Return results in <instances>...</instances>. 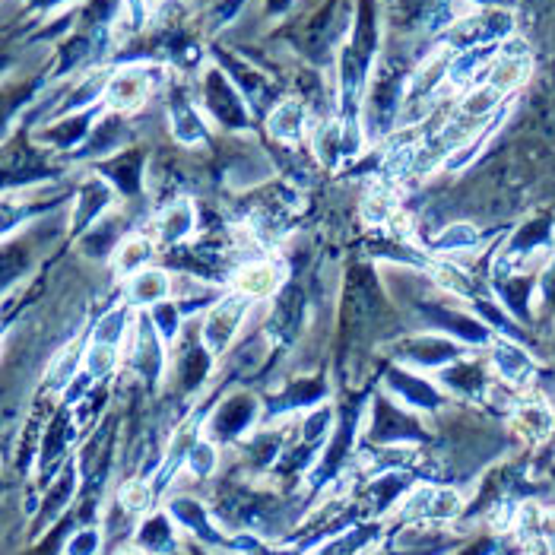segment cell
<instances>
[{
	"label": "cell",
	"mask_w": 555,
	"mask_h": 555,
	"mask_svg": "<svg viewBox=\"0 0 555 555\" xmlns=\"http://www.w3.org/2000/svg\"><path fill=\"white\" fill-rule=\"evenodd\" d=\"M387 353H391V359L397 365L416 368V372H425V375H438L441 368H448L457 359H464L470 349L464 343L444 337V333L419 330V333H406V337H397L391 346H387Z\"/></svg>",
	"instance_id": "obj_1"
},
{
	"label": "cell",
	"mask_w": 555,
	"mask_h": 555,
	"mask_svg": "<svg viewBox=\"0 0 555 555\" xmlns=\"http://www.w3.org/2000/svg\"><path fill=\"white\" fill-rule=\"evenodd\" d=\"M254 302L245 299L242 292H222V299L216 305H210L207 311H203V321H200V340L203 346H207V353L213 359L226 356L229 349L238 343V337H242V327L248 324V314H251Z\"/></svg>",
	"instance_id": "obj_2"
},
{
	"label": "cell",
	"mask_w": 555,
	"mask_h": 555,
	"mask_svg": "<svg viewBox=\"0 0 555 555\" xmlns=\"http://www.w3.org/2000/svg\"><path fill=\"white\" fill-rule=\"evenodd\" d=\"M368 438L375 444H387V448H397V444H410L419 441L425 432L419 425V413L410 410V406H403L397 397L391 394H381L372 400V410H368Z\"/></svg>",
	"instance_id": "obj_3"
},
{
	"label": "cell",
	"mask_w": 555,
	"mask_h": 555,
	"mask_svg": "<svg viewBox=\"0 0 555 555\" xmlns=\"http://www.w3.org/2000/svg\"><path fill=\"white\" fill-rule=\"evenodd\" d=\"M508 429L527 448H540V444L555 438V403L540 387H533L508 410Z\"/></svg>",
	"instance_id": "obj_4"
},
{
	"label": "cell",
	"mask_w": 555,
	"mask_h": 555,
	"mask_svg": "<svg viewBox=\"0 0 555 555\" xmlns=\"http://www.w3.org/2000/svg\"><path fill=\"white\" fill-rule=\"evenodd\" d=\"M169 356L172 346L159 337L150 311H140L131 340H127V362H131V368L143 381L156 384L162 375H169Z\"/></svg>",
	"instance_id": "obj_5"
},
{
	"label": "cell",
	"mask_w": 555,
	"mask_h": 555,
	"mask_svg": "<svg viewBox=\"0 0 555 555\" xmlns=\"http://www.w3.org/2000/svg\"><path fill=\"white\" fill-rule=\"evenodd\" d=\"M489 365L498 384L514 387V391H533L536 387V365L533 353L514 337H495L489 343Z\"/></svg>",
	"instance_id": "obj_6"
},
{
	"label": "cell",
	"mask_w": 555,
	"mask_h": 555,
	"mask_svg": "<svg viewBox=\"0 0 555 555\" xmlns=\"http://www.w3.org/2000/svg\"><path fill=\"white\" fill-rule=\"evenodd\" d=\"M261 416V406H257V397L248 391H232L229 397H222V403L210 413L207 425H203V435L213 438L216 444L222 441H235L242 438L251 425Z\"/></svg>",
	"instance_id": "obj_7"
},
{
	"label": "cell",
	"mask_w": 555,
	"mask_h": 555,
	"mask_svg": "<svg viewBox=\"0 0 555 555\" xmlns=\"http://www.w3.org/2000/svg\"><path fill=\"white\" fill-rule=\"evenodd\" d=\"M435 381H438V387L444 394H454L460 400H489L492 387H495L489 356L476 359L470 353L464 359H457L454 365L441 368V372L435 375Z\"/></svg>",
	"instance_id": "obj_8"
},
{
	"label": "cell",
	"mask_w": 555,
	"mask_h": 555,
	"mask_svg": "<svg viewBox=\"0 0 555 555\" xmlns=\"http://www.w3.org/2000/svg\"><path fill=\"white\" fill-rule=\"evenodd\" d=\"M210 368H213V356L207 353V346H203L200 330H184L169 356V375L175 378L178 391L194 394L197 387L207 381Z\"/></svg>",
	"instance_id": "obj_9"
},
{
	"label": "cell",
	"mask_w": 555,
	"mask_h": 555,
	"mask_svg": "<svg viewBox=\"0 0 555 555\" xmlns=\"http://www.w3.org/2000/svg\"><path fill=\"white\" fill-rule=\"evenodd\" d=\"M384 391L416 413H432L444 403V391L438 387V381L425 378V372H416V368H406V365H394L384 375Z\"/></svg>",
	"instance_id": "obj_10"
},
{
	"label": "cell",
	"mask_w": 555,
	"mask_h": 555,
	"mask_svg": "<svg viewBox=\"0 0 555 555\" xmlns=\"http://www.w3.org/2000/svg\"><path fill=\"white\" fill-rule=\"evenodd\" d=\"M403 517H410L416 524H441L454 521L464 511V495L451 486H416L406 502L400 505Z\"/></svg>",
	"instance_id": "obj_11"
},
{
	"label": "cell",
	"mask_w": 555,
	"mask_h": 555,
	"mask_svg": "<svg viewBox=\"0 0 555 555\" xmlns=\"http://www.w3.org/2000/svg\"><path fill=\"white\" fill-rule=\"evenodd\" d=\"M283 283H286V267L276 261V257H254V261H245L235 267V276L229 286L235 292H242L251 302H267L286 289Z\"/></svg>",
	"instance_id": "obj_12"
},
{
	"label": "cell",
	"mask_w": 555,
	"mask_h": 555,
	"mask_svg": "<svg viewBox=\"0 0 555 555\" xmlns=\"http://www.w3.org/2000/svg\"><path fill=\"white\" fill-rule=\"evenodd\" d=\"M153 89V73L146 67H124L108 80L105 102L111 111H134L146 102Z\"/></svg>",
	"instance_id": "obj_13"
},
{
	"label": "cell",
	"mask_w": 555,
	"mask_h": 555,
	"mask_svg": "<svg viewBox=\"0 0 555 555\" xmlns=\"http://www.w3.org/2000/svg\"><path fill=\"white\" fill-rule=\"evenodd\" d=\"M175 276L162 267H146L134 273L131 280H124V302L131 308H156L159 302L172 299Z\"/></svg>",
	"instance_id": "obj_14"
},
{
	"label": "cell",
	"mask_w": 555,
	"mask_h": 555,
	"mask_svg": "<svg viewBox=\"0 0 555 555\" xmlns=\"http://www.w3.org/2000/svg\"><path fill=\"white\" fill-rule=\"evenodd\" d=\"M194 232H197V207L191 200H175L159 213L153 238L165 248H181L191 242Z\"/></svg>",
	"instance_id": "obj_15"
},
{
	"label": "cell",
	"mask_w": 555,
	"mask_h": 555,
	"mask_svg": "<svg viewBox=\"0 0 555 555\" xmlns=\"http://www.w3.org/2000/svg\"><path fill=\"white\" fill-rule=\"evenodd\" d=\"M156 238L146 232H127L124 242L118 245V251L111 254V267L121 276V280H131L134 273L150 267V261L156 257Z\"/></svg>",
	"instance_id": "obj_16"
},
{
	"label": "cell",
	"mask_w": 555,
	"mask_h": 555,
	"mask_svg": "<svg viewBox=\"0 0 555 555\" xmlns=\"http://www.w3.org/2000/svg\"><path fill=\"white\" fill-rule=\"evenodd\" d=\"M134 324H137V314L131 311V305L127 302L115 305L96 318V324H92V330H89V343H105V346L124 349L134 333Z\"/></svg>",
	"instance_id": "obj_17"
},
{
	"label": "cell",
	"mask_w": 555,
	"mask_h": 555,
	"mask_svg": "<svg viewBox=\"0 0 555 555\" xmlns=\"http://www.w3.org/2000/svg\"><path fill=\"white\" fill-rule=\"evenodd\" d=\"M108 200H111V191H108V184L99 181V178H89L86 188L77 194V210H73V232H86L96 226L99 219H105V207H108Z\"/></svg>",
	"instance_id": "obj_18"
},
{
	"label": "cell",
	"mask_w": 555,
	"mask_h": 555,
	"mask_svg": "<svg viewBox=\"0 0 555 555\" xmlns=\"http://www.w3.org/2000/svg\"><path fill=\"white\" fill-rule=\"evenodd\" d=\"M80 368H83V349L77 343H67L64 349H58V356H54L45 368V391L64 394Z\"/></svg>",
	"instance_id": "obj_19"
},
{
	"label": "cell",
	"mask_w": 555,
	"mask_h": 555,
	"mask_svg": "<svg viewBox=\"0 0 555 555\" xmlns=\"http://www.w3.org/2000/svg\"><path fill=\"white\" fill-rule=\"evenodd\" d=\"M483 242V232L470 222H454V226H444L435 235V254H448V261H460V254H470Z\"/></svg>",
	"instance_id": "obj_20"
},
{
	"label": "cell",
	"mask_w": 555,
	"mask_h": 555,
	"mask_svg": "<svg viewBox=\"0 0 555 555\" xmlns=\"http://www.w3.org/2000/svg\"><path fill=\"white\" fill-rule=\"evenodd\" d=\"M137 546L143 552H169L175 546V527L172 514H153L146 517L137 530Z\"/></svg>",
	"instance_id": "obj_21"
},
{
	"label": "cell",
	"mask_w": 555,
	"mask_h": 555,
	"mask_svg": "<svg viewBox=\"0 0 555 555\" xmlns=\"http://www.w3.org/2000/svg\"><path fill=\"white\" fill-rule=\"evenodd\" d=\"M302 131H305V108H302V102H292L289 99V102L273 108V115H270V134L276 140L292 143V140L302 137Z\"/></svg>",
	"instance_id": "obj_22"
},
{
	"label": "cell",
	"mask_w": 555,
	"mask_h": 555,
	"mask_svg": "<svg viewBox=\"0 0 555 555\" xmlns=\"http://www.w3.org/2000/svg\"><path fill=\"white\" fill-rule=\"evenodd\" d=\"M121 365V349L105 346V343H86L83 346V372L92 381H105L108 375H115Z\"/></svg>",
	"instance_id": "obj_23"
},
{
	"label": "cell",
	"mask_w": 555,
	"mask_h": 555,
	"mask_svg": "<svg viewBox=\"0 0 555 555\" xmlns=\"http://www.w3.org/2000/svg\"><path fill=\"white\" fill-rule=\"evenodd\" d=\"M150 318H153V324H156V330H159V337L169 343V346H175L178 340H181V333H184V311L178 308V302H159L156 308H150Z\"/></svg>",
	"instance_id": "obj_24"
},
{
	"label": "cell",
	"mask_w": 555,
	"mask_h": 555,
	"mask_svg": "<svg viewBox=\"0 0 555 555\" xmlns=\"http://www.w3.org/2000/svg\"><path fill=\"white\" fill-rule=\"evenodd\" d=\"M362 213L365 219L372 222V226H391V222L397 219V194L387 191V188H375L372 194L365 197L362 203Z\"/></svg>",
	"instance_id": "obj_25"
},
{
	"label": "cell",
	"mask_w": 555,
	"mask_h": 555,
	"mask_svg": "<svg viewBox=\"0 0 555 555\" xmlns=\"http://www.w3.org/2000/svg\"><path fill=\"white\" fill-rule=\"evenodd\" d=\"M73 489H77V467L67 464L64 473L54 479V486L48 489L45 495V505H42V517H54V514H61L67 508V502L73 498Z\"/></svg>",
	"instance_id": "obj_26"
},
{
	"label": "cell",
	"mask_w": 555,
	"mask_h": 555,
	"mask_svg": "<svg viewBox=\"0 0 555 555\" xmlns=\"http://www.w3.org/2000/svg\"><path fill=\"white\" fill-rule=\"evenodd\" d=\"M184 464H188V470L194 476H200V479L210 476L216 470V464H219V444L213 438H200L194 448H191V454H188V460H184Z\"/></svg>",
	"instance_id": "obj_27"
},
{
	"label": "cell",
	"mask_w": 555,
	"mask_h": 555,
	"mask_svg": "<svg viewBox=\"0 0 555 555\" xmlns=\"http://www.w3.org/2000/svg\"><path fill=\"white\" fill-rule=\"evenodd\" d=\"M99 549H102V533L96 527H83L70 536L64 555H99Z\"/></svg>",
	"instance_id": "obj_28"
},
{
	"label": "cell",
	"mask_w": 555,
	"mask_h": 555,
	"mask_svg": "<svg viewBox=\"0 0 555 555\" xmlns=\"http://www.w3.org/2000/svg\"><path fill=\"white\" fill-rule=\"evenodd\" d=\"M121 508L124 511H131V514H140L146 511V505H150V486L143 483V479H134V483H127L121 489Z\"/></svg>",
	"instance_id": "obj_29"
},
{
	"label": "cell",
	"mask_w": 555,
	"mask_h": 555,
	"mask_svg": "<svg viewBox=\"0 0 555 555\" xmlns=\"http://www.w3.org/2000/svg\"><path fill=\"white\" fill-rule=\"evenodd\" d=\"M118 555H150V552H143L140 546H127V549H121Z\"/></svg>",
	"instance_id": "obj_30"
}]
</instances>
